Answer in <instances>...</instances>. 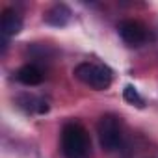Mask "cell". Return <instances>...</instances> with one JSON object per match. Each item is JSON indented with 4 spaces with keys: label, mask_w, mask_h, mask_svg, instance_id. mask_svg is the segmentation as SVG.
<instances>
[{
    "label": "cell",
    "mask_w": 158,
    "mask_h": 158,
    "mask_svg": "<svg viewBox=\"0 0 158 158\" xmlns=\"http://www.w3.org/2000/svg\"><path fill=\"white\" fill-rule=\"evenodd\" d=\"M0 30L4 37L17 35L23 30V17L15 10H4L2 11V21H0Z\"/></svg>",
    "instance_id": "6"
},
{
    "label": "cell",
    "mask_w": 158,
    "mask_h": 158,
    "mask_svg": "<svg viewBox=\"0 0 158 158\" xmlns=\"http://www.w3.org/2000/svg\"><path fill=\"white\" fill-rule=\"evenodd\" d=\"M97 134H99V143L106 152L117 151L119 145H121V139H123L119 117L114 115V114L102 115L97 123Z\"/></svg>",
    "instance_id": "3"
},
{
    "label": "cell",
    "mask_w": 158,
    "mask_h": 158,
    "mask_svg": "<svg viewBox=\"0 0 158 158\" xmlns=\"http://www.w3.org/2000/svg\"><path fill=\"white\" fill-rule=\"evenodd\" d=\"M71 15H73V13H71L69 6H65V4H54V6H50V8L45 11L43 21H45L47 24H50V26L61 28V26L69 24Z\"/></svg>",
    "instance_id": "5"
},
{
    "label": "cell",
    "mask_w": 158,
    "mask_h": 158,
    "mask_svg": "<svg viewBox=\"0 0 158 158\" xmlns=\"http://www.w3.org/2000/svg\"><path fill=\"white\" fill-rule=\"evenodd\" d=\"M15 78H17L21 84H24V86H39V84L43 82L45 74H43V71H41L37 65L28 63V65H23V67L15 73Z\"/></svg>",
    "instance_id": "7"
},
{
    "label": "cell",
    "mask_w": 158,
    "mask_h": 158,
    "mask_svg": "<svg viewBox=\"0 0 158 158\" xmlns=\"http://www.w3.org/2000/svg\"><path fill=\"white\" fill-rule=\"evenodd\" d=\"M74 76L80 80L82 84L97 89V91H104L112 86V78H114V73L108 65L104 63H89V61H84V63H78L74 67Z\"/></svg>",
    "instance_id": "2"
},
{
    "label": "cell",
    "mask_w": 158,
    "mask_h": 158,
    "mask_svg": "<svg viewBox=\"0 0 158 158\" xmlns=\"http://www.w3.org/2000/svg\"><path fill=\"white\" fill-rule=\"evenodd\" d=\"M119 35L121 39L130 45V47H139L141 43H145L147 39V30L141 23L138 21H132V19H127L119 24Z\"/></svg>",
    "instance_id": "4"
},
{
    "label": "cell",
    "mask_w": 158,
    "mask_h": 158,
    "mask_svg": "<svg viewBox=\"0 0 158 158\" xmlns=\"http://www.w3.org/2000/svg\"><path fill=\"white\" fill-rule=\"evenodd\" d=\"M61 152L65 158H89L91 141L82 125L67 123L61 128Z\"/></svg>",
    "instance_id": "1"
},
{
    "label": "cell",
    "mask_w": 158,
    "mask_h": 158,
    "mask_svg": "<svg viewBox=\"0 0 158 158\" xmlns=\"http://www.w3.org/2000/svg\"><path fill=\"white\" fill-rule=\"evenodd\" d=\"M123 99H125L128 104H132V106L143 108V99H141V95L138 93V89H136L134 86H125V89H123Z\"/></svg>",
    "instance_id": "8"
}]
</instances>
